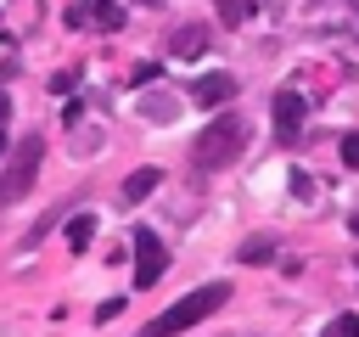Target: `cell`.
<instances>
[{
	"label": "cell",
	"mask_w": 359,
	"mask_h": 337,
	"mask_svg": "<svg viewBox=\"0 0 359 337\" xmlns=\"http://www.w3.org/2000/svg\"><path fill=\"white\" fill-rule=\"evenodd\" d=\"M230 303V281H208V286H196V292H185L180 303H168L157 320H146V331L140 337H180V331H191L196 320H208V315H219Z\"/></svg>",
	"instance_id": "obj_1"
},
{
	"label": "cell",
	"mask_w": 359,
	"mask_h": 337,
	"mask_svg": "<svg viewBox=\"0 0 359 337\" xmlns=\"http://www.w3.org/2000/svg\"><path fill=\"white\" fill-rule=\"evenodd\" d=\"M247 135H252V129H247V118H241V112H224V118H213V124H208V129L191 140V157H196V168H208V174H213V168L236 163V157L247 152Z\"/></svg>",
	"instance_id": "obj_2"
},
{
	"label": "cell",
	"mask_w": 359,
	"mask_h": 337,
	"mask_svg": "<svg viewBox=\"0 0 359 337\" xmlns=\"http://www.w3.org/2000/svg\"><path fill=\"white\" fill-rule=\"evenodd\" d=\"M39 163H45V135H22V140L11 146V163H6V174H0V208L22 202V197L34 191V180H39Z\"/></svg>",
	"instance_id": "obj_3"
},
{
	"label": "cell",
	"mask_w": 359,
	"mask_h": 337,
	"mask_svg": "<svg viewBox=\"0 0 359 337\" xmlns=\"http://www.w3.org/2000/svg\"><path fill=\"white\" fill-rule=\"evenodd\" d=\"M163 270H168V253H163V242L140 225V230H135V286H140V292H146V286H157V281H163Z\"/></svg>",
	"instance_id": "obj_4"
},
{
	"label": "cell",
	"mask_w": 359,
	"mask_h": 337,
	"mask_svg": "<svg viewBox=\"0 0 359 337\" xmlns=\"http://www.w3.org/2000/svg\"><path fill=\"white\" fill-rule=\"evenodd\" d=\"M303 112H309L303 95H297V90H280V95H275V140L292 146V140L303 135Z\"/></svg>",
	"instance_id": "obj_5"
},
{
	"label": "cell",
	"mask_w": 359,
	"mask_h": 337,
	"mask_svg": "<svg viewBox=\"0 0 359 337\" xmlns=\"http://www.w3.org/2000/svg\"><path fill=\"white\" fill-rule=\"evenodd\" d=\"M202 51H208V28H202V22H185V28L168 34V56L191 62V56H202Z\"/></svg>",
	"instance_id": "obj_6"
},
{
	"label": "cell",
	"mask_w": 359,
	"mask_h": 337,
	"mask_svg": "<svg viewBox=\"0 0 359 337\" xmlns=\"http://www.w3.org/2000/svg\"><path fill=\"white\" fill-rule=\"evenodd\" d=\"M236 90H241V84H236V79H230V73H202V79H196V90H191V95H196V101H202V107H224V101H230V95H236Z\"/></svg>",
	"instance_id": "obj_7"
},
{
	"label": "cell",
	"mask_w": 359,
	"mask_h": 337,
	"mask_svg": "<svg viewBox=\"0 0 359 337\" xmlns=\"http://www.w3.org/2000/svg\"><path fill=\"white\" fill-rule=\"evenodd\" d=\"M157 180H163V174H157V168H135V174H129V180H123V185H118V197H123V202H129V208H135V202H146V197H151V191H157Z\"/></svg>",
	"instance_id": "obj_8"
},
{
	"label": "cell",
	"mask_w": 359,
	"mask_h": 337,
	"mask_svg": "<svg viewBox=\"0 0 359 337\" xmlns=\"http://www.w3.org/2000/svg\"><path fill=\"white\" fill-rule=\"evenodd\" d=\"M84 22H95V28L112 34V28H123V6H118V0H90V6H84Z\"/></svg>",
	"instance_id": "obj_9"
},
{
	"label": "cell",
	"mask_w": 359,
	"mask_h": 337,
	"mask_svg": "<svg viewBox=\"0 0 359 337\" xmlns=\"http://www.w3.org/2000/svg\"><path fill=\"white\" fill-rule=\"evenodd\" d=\"M90 236H95V213H73V219H67V247H73V253H84V247H90Z\"/></svg>",
	"instance_id": "obj_10"
},
{
	"label": "cell",
	"mask_w": 359,
	"mask_h": 337,
	"mask_svg": "<svg viewBox=\"0 0 359 337\" xmlns=\"http://www.w3.org/2000/svg\"><path fill=\"white\" fill-rule=\"evenodd\" d=\"M213 6H219L224 28H236V22H247V17H252V0H213Z\"/></svg>",
	"instance_id": "obj_11"
},
{
	"label": "cell",
	"mask_w": 359,
	"mask_h": 337,
	"mask_svg": "<svg viewBox=\"0 0 359 337\" xmlns=\"http://www.w3.org/2000/svg\"><path fill=\"white\" fill-rule=\"evenodd\" d=\"M269 253H275V242H269V236H252V242L241 247V258H247V264H264Z\"/></svg>",
	"instance_id": "obj_12"
},
{
	"label": "cell",
	"mask_w": 359,
	"mask_h": 337,
	"mask_svg": "<svg viewBox=\"0 0 359 337\" xmlns=\"http://www.w3.org/2000/svg\"><path fill=\"white\" fill-rule=\"evenodd\" d=\"M146 118H174V101H168V95H151V101H146Z\"/></svg>",
	"instance_id": "obj_13"
},
{
	"label": "cell",
	"mask_w": 359,
	"mask_h": 337,
	"mask_svg": "<svg viewBox=\"0 0 359 337\" xmlns=\"http://www.w3.org/2000/svg\"><path fill=\"white\" fill-rule=\"evenodd\" d=\"M292 197H297V202H309V197H314V180H309V174H303V168H297V174H292Z\"/></svg>",
	"instance_id": "obj_14"
},
{
	"label": "cell",
	"mask_w": 359,
	"mask_h": 337,
	"mask_svg": "<svg viewBox=\"0 0 359 337\" xmlns=\"http://www.w3.org/2000/svg\"><path fill=\"white\" fill-rule=\"evenodd\" d=\"M342 163H348V168H359V129H353V135H342Z\"/></svg>",
	"instance_id": "obj_15"
},
{
	"label": "cell",
	"mask_w": 359,
	"mask_h": 337,
	"mask_svg": "<svg viewBox=\"0 0 359 337\" xmlns=\"http://www.w3.org/2000/svg\"><path fill=\"white\" fill-rule=\"evenodd\" d=\"M118 315H123V298H107V303L95 309V320H101V326H107V320H118Z\"/></svg>",
	"instance_id": "obj_16"
},
{
	"label": "cell",
	"mask_w": 359,
	"mask_h": 337,
	"mask_svg": "<svg viewBox=\"0 0 359 337\" xmlns=\"http://www.w3.org/2000/svg\"><path fill=\"white\" fill-rule=\"evenodd\" d=\"M331 337H359V315H342V320H337V331H331Z\"/></svg>",
	"instance_id": "obj_17"
},
{
	"label": "cell",
	"mask_w": 359,
	"mask_h": 337,
	"mask_svg": "<svg viewBox=\"0 0 359 337\" xmlns=\"http://www.w3.org/2000/svg\"><path fill=\"white\" fill-rule=\"evenodd\" d=\"M6 118H11V95L0 90V124H6Z\"/></svg>",
	"instance_id": "obj_18"
},
{
	"label": "cell",
	"mask_w": 359,
	"mask_h": 337,
	"mask_svg": "<svg viewBox=\"0 0 359 337\" xmlns=\"http://www.w3.org/2000/svg\"><path fill=\"white\" fill-rule=\"evenodd\" d=\"M0 129H6V124H0ZM6 152H11V140H6V135H0V157H6Z\"/></svg>",
	"instance_id": "obj_19"
},
{
	"label": "cell",
	"mask_w": 359,
	"mask_h": 337,
	"mask_svg": "<svg viewBox=\"0 0 359 337\" xmlns=\"http://www.w3.org/2000/svg\"><path fill=\"white\" fill-rule=\"evenodd\" d=\"M348 230H353V236H359V213H353V219H348Z\"/></svg>",
	"instance_id": "obj_20"
},
{
	"label": "cell",
	"mask_w": 359,
	"mask_h": 337,
	"mask_svg": "<svg viewBox=\"0 0 359 337\" xmlns=\"http://www.w3.org/2000/svg\"><path fill=\"white\" fill-rule=\"evenodd\" d=\"M140 6H163V0H140Z\"/></svg>",
	"instance_id": "obj_21"
}]
</instances>
